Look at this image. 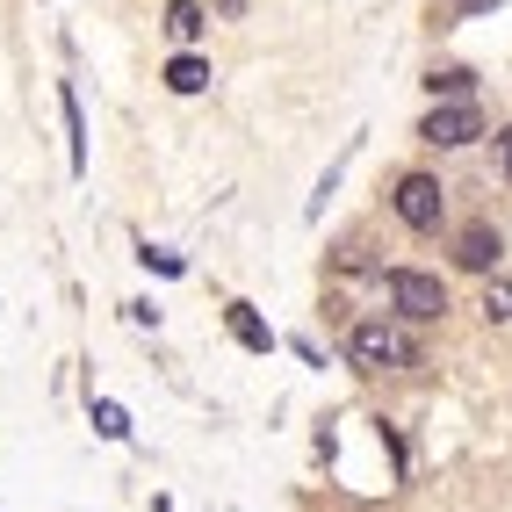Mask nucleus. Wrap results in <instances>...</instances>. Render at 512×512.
Segmentation results:
<instances>
[{"label": "nucleus", "mask_w": 512, "mask_h": 512, "mask_svg": "<svg viewBox=\"0 0 512 512\" xmlns=\"http://www.w3.org/2000/svg\"><path fill=\"white\" fill-rule=\"evenodd\" d=\"M426 87H433V94H448V101H462V94H469V73H462V65H448V73H433Z\"/></svg>", "instance_id": "obj_11"}, {"label": "nucleus", "mask_w": 512, "mask_h": 512, "mask_svg": "<svg viewBox=\"0 0 512 512\" xmlns=\"http://www.w3.org/2000/svg\"><path fill=\"white\" fill-rule=\"evenodd\" d=\"M166 87H174V94H202V87H210V65H202L195 51H181L174 65H166Z\"/></svg>", "instance_id": "obj_7"}, {"label": "nucleus", "mask_w": 512, "mask_h": 512, "mask_svg": "<svg viewBox=\"0 0 512 512\" xmlns=\"http://www.w3.org/2000/svg\"><path fill=\"white\" fill-rule=\"evenodd\" d=\"M94 433H101V440H130V412L101 397V404H94Z\"/></svg>", "instance_id": "obj_9"}, {"label": "nucleus", "mask_w": 512, "mask_h": 512, "mask_svg": "<svg viewBox=\"0 0 512 512\" xmlns=\"http://www.w3.org/2000/svg\"><path fill=\"white\" fill-rule=\"evenodd\" d=\"M231 332H238V347H253V354L275 347V332H267V325L253 318V303H231Z\"/></svg>", "instance_id": "obj_8"}, {"label": "nucleus", "mask_w": 512, "mask_h": 512, "mask_svg": "<svg viewBox=\"0 0 512 512\" xmlns=\"http://www.w3.org/2000/svg\"><path fill=\"white\" fill-rule=\"evenodd\" d=\"M462 15H491V8H505V0H455Z\"/></svg>", "instance_id": "obj_14"}, {"label": "nucleus", "mask_w": 512, "mask_h": 512, "mask_svg": "<svg viewBox=\"0 0 512 512\" xmlns=\"http://www.w3.org/2000/svg\"><path fill=\"white\" fill-rule=\"evenodd\" d=\"M390 202H397V217L412 224V231H433V224H440V210H448V195H440V181H433V174H404Z\"/></svg>", "instance_id": "obj_4"}, {"label": "nucleus", "mask_w": 512, "mask_h": 512, "mask_svg": "<svg viewBox=\"0 0 512 512\" xmlns=\"http://www.w3.org/2000/svg\"><path fill=\"white\" fill-rule=\"evenodd\" d=\"M383 296H390V311H397L404 325H426V318L448 311V289H440L433 275H419V267H390V275H383Z\"/></svg>", "instance_id": "obj_2"}, {"label": "nucleus", "mask_w": 512, "mask_h": 512, "mask_svg": "<svg viewBox=\"0 0 512 512\" xmlns=\"http://www.w3.org/2000/svg\"><path fill=\"white\" fill-rule=\"evenodd\" d=\"M138 260H145V267H159V275H181V253H159V246H145Z\"/></svg>", "instance_id": "obj_12"}, {"label": "nucleus", "mask_w": 512, "mask_h": 512, "mask_svg": "<svg viewBox=\"0 0 512 512\" xmlns=\"http://www.w3.org/2000/svg\"><path fill=\"white\" fill-rule=\"evenodd\" d=\"M347 361L361 375H397V368H419V339L390 318H368V325L347 332Z\"/></svg>", "instance_id": "obj_1"}, {"label": "nucleus", "mask_w": 512, "mask_h": 512, "mask_svg": "<svg viewBox=\"0 0 512 512\" xmlns=\"http://www.w3.org/2000/svg\"><path fill=\"white\" fill-rule=\"evenodd\" d=\"M484 318H491V325L512 318V282H491V289H484Z\"/></svg>", "instance_id": "obj_10"}, {"label": "nucleus", "mask_w": 512, "mask_h": 512, "mask_svg": "<svg viewBox=\"0 0 512 512\" xmlns=\"http://www.w3.org/2000/svg\"><path fill=\"white\" fill-rule=\"evenodd\" d=\"M419 138L440 145V152L476 145V138H484V116H476V101H469V94H462V101H433V116L419 123Z\"/></svg>", "instance_id": "obj_3"}, {"label": "nucleus", "mask_w": 512, "mask_h": 512, "mask_svg": "<svg viewBox=\"0 0 512 512\" xmlns=\"http://www.w3.org/2000/svg\"><path fill=\"white\" fill-rule=\"evenodd\" d=\"M498 166H505V181H512V130H498Z\"/></svg>", "instance_id": "obj_13"}, {"label": "nucleus", "mask_w": 512, "mask_h": 512, "mask_svg": "<svg viewBox=\"0 0 512 512\" xmlns=\"http://www.w3.org/2000/svg\"><path fill=\"white\" fill-rule=\"evenodd\" d=\"M455 260L469 267V275H491V260H498V231H491V224H469V231H462V246H455Z\"/></svg>", "instance_id": "obj_5"}, {"label": "nucleus", "mask_w": 512, "mask_h": 512, "mask_svg": "<svg viewBox=\"0 0 512 512\" xmlns=\"http://www.w3.org/2000/svg\"><path fill=\"white\" fill-rule=\"evenodd\" d=\"M202 29H210V15H202L195 0H174V8H166V37H174V44H195Z\"/></svg>", "instance_id": "obj_6"}]
</instances>
